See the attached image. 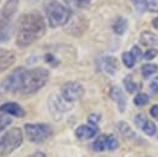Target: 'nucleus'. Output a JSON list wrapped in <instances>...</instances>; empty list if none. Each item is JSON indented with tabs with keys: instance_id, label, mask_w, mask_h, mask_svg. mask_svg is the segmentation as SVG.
Wrapping results in <instances>:
<instances>
[{
	"instance_id": "nucleus-1",
	"label": "nucleus",
	"mask_w": 158,
	"mask_h": 157,
	"mask_svg": "<svg viewBox=\"0 0 158 157\" xmlns=\"http://www.w3.org/2000/svg\"><path fill=\"white\" fill-rule=\"evenodd\" d=\"M49 79V73L46 68L19 67L14 69L2 82L6 91L19 93L22 95H31L42 89Z\"/></svg>"
},
{
	"instance_id": "nucleus-2",
	"label": "nucleus",
	"mask_w": 158,
	"mask_h": 157,
	"mask_svg": "<svg viewBox=\"0 0 158 157\" xmlns=\"http://www.w3.org/2000/svg\"><path fill=\"white\" fill-rule=\"evenodd\" d=\"M47 25L44 17L38 11L25 12L19 17L16 27V46L25 48L41 40L46 33Z\"/></svg>"
},
{
	"instance_id": "nucleus-3",
	"label": "nucleus",
	"mask_w": 158,
	"mask_h": 157,
	"mask_svg": "<svg viewBox=\"0 0 158 157\" xmlns=\"http://www.w3.org/2000/svg\"><path fill=\"white\" fill-rule=\"evenodd\" d=\"M20 0H6L0 11V42H6L12 32L14 17L17 12Z\"/></svg>"
},
{
	"instance_id": "nucleus-4",
	"label": "nucleus",
	"mask_w": 158,
	"mask_h": 157,
	"mask_svg": "<svg viewBox=\"0 0 158 157\" xmlns=\"http://www.w3.org/2000/svg\"><path fill=\"white\" fill-rule=\"evenodd\" d=\"M70 16V9H68L67 6L62 5L58 1H52L46 6V17L52 28L64 26L65 23H68Z\"/></svg>"
},
{
	"instance_id": "nucleus-5",
	"label": "nucleus",
	"mask_w": 158,
	"mask_h": 157,
	"mask_svg": "<svg viewBox=\"0 0 158 157\" xmlns=\"http://www.w3.org/2000/svg\"><path fill=\"white\" fill-rule=\"evenodd\" d=\"M23 141V132L20 127H11L0 140V155L6 156L17 150Z\"/></svg>"
},
{
	"instance_id": "nucleus-6",
	"label": "nucleus",
	"mask_w": 158,
	"mask_h": 157,
	"mask_svg": "<svg viewBox=\"0 0 158 157\" xmlns=\"http://www.w3.org/2000/svg\"><path fill=\"white\" fill-rule=\"evenodd\" d=\"M26 137L33 143H42L53 135V129L48 124L43 122H28L25 124Z\"/></svg>"
},
{
	"instance_id": "nucleus-7",
	"label": "nucleus",
	"mask_w": 158,
	"mask_h": 157,
	"mask_svg": "<svg viewBox=\"0 0 158 157\" xmlns=\"http://www.w3.org/2000/svg\"><path fill=\"white\" fill-rule=\"evenodd\" d=\"M60 94L65 101L72 103L79 100L84 95V87L78 82H67L62 85Z\"/></svg>"
},
{
	"instance_id": "nucleus-8",
	"label": "nucleus",
	"mask_w": 158,
	"mask_h": 157,
	"mask_svg": "<svg viewBox=\"0 0 158 157\" xmlns=\"http://www.w3.org/2000/svg\"><path fill=\"white\" fill-rule=\"evenodd\" d=\"M118 147V141L114 135H101L91 143V148L96 152L114 151Z\"/></svg>"
},
{
	"instance_id": "nucleus-9",
	"label": "nucleus",
	"mask_w": 158,
	"mask_h": 157,
	"mask_svg": "<svg viewBox=\"0 0 158 157\" xmlns=\"http://www.w3.org/2000/svg\"><path fill=\"white\" fill-rule=\"evenodd\" d=\"M0 112H4L5 115L9 116H16V117H23L25 116V110L23 108L14 101H7L2 105H0Z\"/></svg>"
},
{
	"instance_id": "nucleus-10",
	"label": "nucleus",
	"mask_w": 158,
	"mask_h": 157,
	"mask_svg": "<svg viewBox=\"0 0 158 157\" xmlns=\"http://www.w3.org/2000/svg\"><path fill=\"white\" fill-rule=\"evenodd\" d=\"M16 62V56L10 49L0 48V73L7 70Z\"/></svg>"
},
{
	"instance_id": "nucleus-11",
	"label": "nucleus",
	"mask_w": 158,
	"mask_h": 157,
	"mask_svg": "<svg viewBox=\"0 0 158 157\" xmlns=\"http://www.w3.org/2000/svg\"><path fill=\"white\" fill-rule=\"evenodd\" d=\"M100 66H101V68H102L107 74H110V75H114V74L117 72V69H118V62H117V59H116L115 57H112V56H107V57L101 58Z\"/></svg>"
},
{
	"instance_id": "nucleus-12",
	"label": "nucleus",
	"mask_w": 158,
	"mask_h": 157,
	"mask_svg": "<svg viewBox=\"0 0 158 157\" xmlns=\"http://www.w3.org/2000/svg\"><path fill=\"white\" fill-rule=\"evenodd\" d=\"M98 134V129L93 125H80L75 130V136L79 140H89Z\"/></svg>"
},
{
	"instance_id": "nucleus-13",
	"label": "nucleus",
	"mask_w": 158,
	"mask_h": 157,
	"mask_svg": "<svg viewBox=\"0 0 158 157\" xmlns=\"http://www.w3.org/2000/svg\"><path fill=\"white\" fill-rule=\"evenodd\" d=\"M110 95H111L112 100L116 101L118 110L122 112V111L125 110V108H126V98H125V94L122 93L121 88H118V87H112Z\"/></svg>"
},
{
	"instance_id": "nucleus-14",
	"label": "nucleus",
	"mask_w": 158,
	"mask_h": 157,
	"mask_svg": "<svg viewBox=\"0 0 158 157\" xmlns=\"http://www.w3.org/2000/svg\"><path fill=\"white\" fill-rule=\"evenodd\" d=\"M139 42L147 47L158 46V36L151 31H143L139 36Z\"/></svg>"
},
{
	"instance_id": "nucleus-15",
	"label": "nucleus",
	"mask_w": 158,
	"mask_h": 157,
	"mask_svg": "<svg viewBox=\"0 0 158 157\" xmlns=\"http://www.w3.org/2000/svg\"><path fill=\"white\" fill-rule=\"evenodd\" d=\"M112 28H114V32L115 33L122 35V33H125V31L127 28V21L123 17H118V19L115 20V22L112 25Z\"/></svg>"
},
{
	"instance_id": "nucleus-16",
	"label": "nucleus",
	"mask_w": 158,
	"mask_h": 157,
	"mask_svg": "<svg viewBox=\"0 0 158 157\" xmlns=\"http://www.w3.org/2000/svg\"><path fill=\"white\" fill-rule=\"evenodd\" d=\"M117 129H118V131L125 136V137H128V138H132V137H135L136 136V134H135V131L126 124V122H123V121H120V122H117Z\"/></svg>"
},
{
	"instance_id": "nucleus-17",
	"label": "nucleus",
	"mask_w": 158,
	"mask_h": 157,
	"mask_svg": "<svg viewBox=\"0 0 158 157\" xmlns=\"http://www.w3.org/2000/svg\"><path fill=\"white\" fill-rule=\"evenodd\" d=\"M122 62L127 68H132L136 63V58L131 52H123L122 53Z\"/></svg>"
},
{
	"instance_id": "nucleus-18",
	"label": "nucleus",
	"mask_w": 158,
	"mask_h": 157,
	"mask_svg": "<svg viewBox=\"0 0 158 157\" xmlns=\"http://www.w3.org/2000/svg\"><path fill=\"white\" fill-rule=\"evenodd\" d=\"M141 72H142V75L144 78H148L149 75H152V74H154L157 72V66L156 64H152V63L143 64L142 68H141Z\"/></svg>"
},
{
	"instance_id": "nucleus-19",
	"label": "nucleus",
	"mask_w": 158,
	"mask_h": 157,
	"mask_svg": "<svg viewBox=\"0 0 158 157\" xmlns=\"http://www.w3.org/2000/svg\"><path fill=\"white\" fill-rule=\"evenodd\" d=\"M123 85H125V88H126V90H127L128 93H135V91L138 89V84L135 83L130 75H128V77H125V79H123Z\"/></svg>"
},
{
	"instance_id": "nucleus-20",
	"label": "nucleus",
	"mask_w": 158,
	"mask_h": 157,
	"mask_svg": "<svg viewBox=\"0 0 158 157\" xmlns=\"http://www.w3.org/2000/svg\"><path fill=\"white\" fill-rule=\"evenodd\" d=\"M156 130H157V127H156L154 122H152L151 120H147V121L143 124V126H142V131H143L146 135H148V136H153V135L156 134Z\"/></svg>"
},
{
	"instance_id": "nucleus-21",
	"label": "nucleus",
	"mask_w": 158,
	"mask_h": 157,
	"mask_svg": "<svg viewBox=\"0 0 158 157\" xmlns=\"http://www.w3.org/2000/svg\"><path fill=\"white\" fill-rule=\"evenodd\" d=\"M148 101H149V98H148V95L144 94V93H138V94L135 96V99H133V103H135V105H137V106H143V105H146Z\"/></svg>"
},
{
	"instance_id": "nucleus-22",
	"label": "nucleus",
	"mask_w": 158,
	"mask_h": 157,
	"mask_svg": "<svg viewBox=\"0 0 158 157\" xmlns=\"http://www.w3.org/2000/svg\"><path fill=\"white\" fill-rule=\"evenodd\" d=\"M132 4H133V6L136 7V10L138 12H144L148 7L147 0H132Z\"/></svg>"
},
{
	"instance_id": "nucleus-23",
	"label": "nucleus",
	"mask_w": 158,
	"mask_h": 157,
	"mask_svg": "<svg viewBox=\"0 0 158 157\" xmlns=\"http://www.w3.org/2000/svg\"><path fill=\"white\" fill-rule=\"evenodd\" d=\"M68 5L74 6V7H85L89 5L90 0H64Z\"/></svg>"
},
{
	"instance_id": "nucleus-24",
	"label": "nucleus",
	"mask_w": 158,
	"mask_h": 157,
	"mask_svg": "<svg viewBox=\"0 0 158 157\" xmlns=\"http://www.w3.org/2000/svg\"><path fill=\"white\" fill-rule=\"evenodd\" d=\"M11 122H12V120L9 115H0V131L5 130L7 126H10Z\"/></svg>"
},
{
	"instance_id": "nucleus-25",
	"label": "nucleus",
	"mask_w": 158,
	"mask_h": 157,
	"mask_svg": "<svg viewBox=\"0 0 158 157\" xmlns=\"http://www.w3.org/2000/svg\"><path fill=\"white\" fill-rule=\"evenodd\" d=\"M157 53H158V51H157L156 48H149V49H147L146 53H144V59H146V61L153 59V58L157 56Z\"/></svg>"
},
{
	"instance_id": "nucleus-26",
	"label": "nucleus",
	"mask_w": 158,
	"mask_h": 157,
	"mask_svg": "<svg viewBox=\"0 0 158 157\" xmlns=\"http://www.w3.org/2000/svg\"><path fill=\"white\" fill-rule=\"evenodd\" d=\"M146 121H147V117H146L144 115H142V114L135 116V124L137 125V127H141V129H142V126H143V124H144Z\"/></svg>"
},
{
	"instance_id": "nucleus-27",
	"label": "nucleus",
	"mask_w": 158,
	"mask_h": 157,
	"mask_svg": "<svg viewBox=\"0 0 158 157\" xmlns=\"http://www.w3.org/2000/svg\"><path fill=\"white\" fill-rule=\"evenodd\" d=\"M99 120H100V116L96 115V114H91V115H89V117H88V122H89L90 125H93V126L98 125Z\"/></svg>"
},
{
	"instance_id": "nucleus-28",
	"label": "nucleus",
	"mask_w": 158,
	"mask_h": 157,
	"mask_svg": "<svg viewBox=\"0 0 158 157\" xmlns=\"http://www.w3.org/2000/svg\"><path fill=\"white\" fill-rule=\"evenodd\" d=\"M147 5L152 11H158V0H147Z\"/></svg>"
},
{
	"instance_id": "nucleus-29",
	"label": "nucleus",
	"mask_w": 158,
	"mask_h": 157,
	"mask_svg": "<svg viewBox=\"0 0 158 157\" xmlns=\"http://www.w3.org/2000/svg\"><path fill=\"white\" fill-rule=\"evenodd\" d=\"M131 53L133 54V57L136 58V59H139L141 57H142V52H141V49L137 47V46H135L133 48H132V51H131Z\"/></svg>"
},
{
	"instance_id": "nucleus-30",
	"label": "nucleus",
	"mask_w": 158,
	"mask_h": 157,
	"mask_svg": "<svg viewBox=\"0 0 158 157\" xmlns=\"http://www.w3.org/2000/svg\"><path fill=\"white\" fill-rule=\"evenodd\" d=\"M149 114H151L152 117H154V119L158 120V105H153L151 108V110H149Z\"/></svg>"
},
{
	"instance_id": "nucleus-31",
	"label": "nucleus",
	"mask_w": 158,
	"mask_h": 157,
	"mask_svg": "<svg viewBox=\"0 0 158 157\" xmlns=\"http://www.w3.org/2000/svg\"><path fill=\"white\" fill-rule=\"evenodd\" d=\"M151 89H152V91H158V77L152 80V83H151Z\"/></svg>"
},
{
	"instance_id": "nucleus-32",
	"label": "nucleus",
	"mask_w": 158,
	"mask_h": 157,
	"mask_svg": "<svg viewBox=\"0 0 158 157\" xmlns=\"http://www.w3.org/2000/svg\"><path fill=\"white\" fill-rule=\"evenodd\" d=\"M27 157H46V155L43 152H41V151H37V152H33L32 155H30Z\"/></svg>"
},
{
	"instance_id": "nucleus-33",
	"label": "nucleus",
	"mask_w": 158,
	"mask_h": 157,
	"mask_svg": "<svg viewBox=\"0 0 158 157\" xmlns=\"http://www.w3.org/2000/svg\"><path fill=\"white\" fill-rule=\"evenodd\" d=\"M5 88H4V85H2V83H0V100L2 99V96H4V94H5Z\"/></svg>"
},
{
	"instance_id": "nucleus-34",
	"label": "nucleus",
	"mask_w": 158,
	"mask_h": 157,
	"mask_svg": "<svg viewBox=\"0 0 158 157\" xmlns=\"http://www.w3.org/2000/svg\"><path fill=\"white\" fill-rule=\"evenodd\" d=\"M152 25H153L156 28H158V17H156V19L152 21Z\"/></svg>"
},
{
	"instance_id": "nucleus-35",
	"label": "nucleus",
	"mask_w": 158,
	"mask_h": 157,
	"mask_svg": "<svg viewBox=\"0 0 158 157\" xmlns=\"http://www.w3.org/2000/svg\"><path fill=\"white\" fill-rule=\"evenodd\" d=\"M0 140H1V137H0Z\"/></svg>"
},
{
	"instance_id": "nucleus-36",
	"label": "nucleus",
	"mask_w": 158,
	"mask_h": 157,
	"mask_svg": "<svg viewBox=\"0 0 158 157\" xmlns=\"http://www.w3.org/2000/svg\"><path fill=\"white\" fill-rule=\"evenodd\" d=\"M0 1H1V0H0Z\"/></svg>"
}]
</instances>
